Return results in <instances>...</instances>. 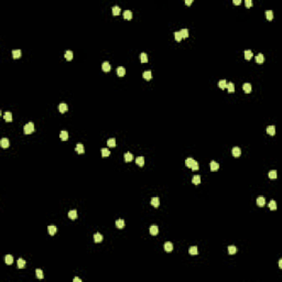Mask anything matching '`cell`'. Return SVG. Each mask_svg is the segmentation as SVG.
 <instances>
[{"label":"cell","mask_w":282,"mask_h":282,"mask_svg":"<svg viewBox=\"0 0 282 282\" xmlns=\"http://www.w3.org/2000/svg\"><path fill=\"white\" fill-rule=\"evenodd\" d=\"M17 264H18V268L22 269V268L25 267V261L23 260V259H18V261H17Z\"/></svg>","instance_id":"836d02e7"},{"label":"cell","mask_w":282,"mask_h":282,"mask_svg":"<svg viewBox=\"0 0 282 282\" xmlns=\"http://www.w3.org/2000/svg\"><path fill=\"white\" fill-rule=\"evenodd\" d=\"M233 155L234 157H236V158H238V157H240V154H241V150H240L239 147H235V148H233Z\"/></svg>","instance_id":"7a4b0ae2"},{"label":"cell","mask_w":282,"mask_h":282,"mask_svg":"<svg viewBox=\"0 0 282 282\" xmlns=\"http://www.w3.org/2000/svg\"><path fill=\"white\" fill-rule=\"evenodd\" d=\"M192 183H193V184H195V185L200 184V183H201V176L200 175H194V176H193V179H192Z\"/></svg>","instance_id":"d4e9b609"},{"label":"cell","mask_w":282,"mask_h":282,"mask_svg":"<svg viewBox=\"0 0 282 282\" xmlns=\"http://www.w3.org/2000/svg\"><path fill=\"white\" fill-rule=\"evenodd\" d=\"M188 252H190V255H192V256H196L197 253H198L197 247H196V246H192V247H190V249H188Z\"/></svg>","instance_id":"8992f818"},{"label":"cell","mask_w":282,"mask_h":282,"mask_svg":"<svg viewBox=\"0 0 282 282\" xmlns=\"http://www.w3.org/2000/svg\"><path fill=\"white\" fill-rule=\"evenodd\" d=\"M109 154H110V151L108 149H106V148L101 149V155H103V157H108Z\"/></svg>","instance_id":"7bdbcfd3"},{"label":"cell","mask_w":282,"mask_h":282,"mask_svg":"<svg viewBox=\"0 0 282 282\" xmlns=\"http://www.w3.org/2000/svg\"><path fill=\"white\" fill-rule=\"evenodd\" d=\"M194 163H195V160L194 159H192V158H187L186 160H185V164H186V167H192Z\"/></svg>","instance_id":"4fadbf2b"},{"label":"cell","mask_w":282,"mask_h":282,"mask_svg":"<svg viewBox=\"0 0 282 282\" xmlns=\"http://www.w3.org/2000/svg\"><path fill=\"white\" fill-rule=\"evenodd\" d=\"M209 167H210V170L212 171H217L219 167V164L216 162V161H212L210 162V164H209Z\"/></svg>","instance_id":"ba28073f"},{"label":"cell","mask_w":282,"mask_h":282,"mask_svg":"<svg viewBox=\"0 0 282 282\" xmlns=\"http://www.w3.org/2000/svg\"><path fill=\"white\" fill-rule=\"evenodd\" d=\"M256 62H257L258 64H261V63H263L264 62V56H263L262 53H259V54L256 56Z\"/></svg>","instance_id":"52a82bcc"},{"label":"cell","mask_w":282,"mask_h":282,"mask_svg":"<svg viewBox=\"0 0 282 282\" xmlns=\"http://www.w3.org/2000/svg\"><path fill=\"white\" fill-rule=\"evenodd\" d=\"M267 132L270 136H274V134H276V127H274V126H269V127L267 128Z\"/></svg>","instance_id":"30bf717a"},{"label":"cell","mask_w":282,"mask_h":282,"mask_svg":"<svg viewBox=\"0 0 282 282\" xmlns=\"http://www.w3.org/2000/svg\"><path fill=\"white\" fill-rule=\"evenodd\" d=\"M245 5H246V7H251L252 6V1L251 0H246Z\"/></svg>","instance_id":"c3c4849f"},{"label":"cell","mask_w":282,"mask_h":282,"mask_svg":"<svg viewBox=\"0 0 282 282\" xmlns=\"http://www.w3.org/2000/svg\"><path fill=\"white\" fill-rule=\"evenodd\" d=\"M279 267H280V268H282V260H281V259L279 260Z\"/></svg>","instance_id":"f5cc1de1"},{"label":"cell","mask_w":282,"mask_h":282,"mask_svg":"<svg viewBox=\"0 0 282 282\" xmlns=\"http://www.w3.org/2000/svg\"><path fill=\"white\" fill-rule=\"evenodd\" d=\"M3 118H5V120H6V121H8V122L12 121V114H11V112H9V111H7L6 114L3 115Z\"/></svg>","instance_id":"2e32d148"},{"label":"cell","mask_w":282,"mask_h":282,"mask_svg":"<svg viewBox=\"0 0 282 282\" xmlns=\"http://www.w3.org/2000/svg\"><path fill=\"white\" fill-rule=\"evenodd\" d=\"M233 2H234V3H235V5H239V3H240V2H241V1H240V0H234Z\"/></svg>","instance_id":"f907efd6"},{"label":"cell","mask_w":282,"mask_h":282,"mask_svg":"<svg viewBox=\"0 0 282 282\" xmlns=\"http://www.w3.org/2000/svg\"><path fill=\"white\" fill-rule=\"evenodd\" d=\"M180 33H181V35H182V38H188V30L187 29H182V30L180 31Z\"/></svg>","instance_id":"f35d334b"},{"label":"cell","mask_w":282,"mask_h":282,"mask_svg":"<svg viewBox=\"0 0 282 282\" xmlns=\"http://www.w3.org/2000/svg\"><path fill=\"white\" fill-rule=\"evenodd\" d=\"M74 282H82V280L79 278H74Z\"/></svg>","instance_id":"816d5d0a"},{"label":"cell","mask_w":282,"mask_h":282,"mask_svg":"<svg viewBox=\"0 0 282 282\" xmlns=\"http://www.w3.org/2000/svg\"><path fill=\"white\" fill-rule=\"evenodd\" d=\"M151 205L154 207H159V205H160V200H159V197H153L151 200Z\"/></svg>","instance_id":"ac0fdd59"},{"label":"cell","mask_w":282,"mask_h":282,"mask_svg":"<svg viewBox=\"0 0 282 282\" xmlns=\"http://www.w3.org/2000/svg\"><path fill=\"white\" fill-rule=\"evenodd\" d=\"M269 207H270V209H271V210H276V209H277V203H276V201H273V200L271 201V202L269 203Z\"/></svg>","instance_id":"b9f144b4"},{"label":"cell","mask_w":282,"mask_h":282,"mask_svg":"<svg viewBox=\"0 0 282 282\" xmlns=\"http://www.w3.org/2000/svg\"><path fill=\"white\" fill-rule=\"evenodd\" d=\"M117 74H118V76H124V74H126L124 67V66H119L118 68H117Z\"/></svg>","instance_id":"cb8c5ba5"},{"label":"cell","mask_w":282,"mask_h":282,"mask_svg":"<svg viewBox=\"0 0 282 282\" xmlns=\"http://www.w3.org/2000/svg\"><path fill=\"white\" fill-rule=\"evenodd\" d=\"M159 233V228L158 226H155V225H152L151 227H150V234H151L152 236H155V235H158Z\"/></svg>","instance_id":"277c9868"},{"label":"cell","mask_w":282,"mask_h":282,"mask_svg":"<svg viewBox=\"0 0 282 282\" xmlns=\"http://www.w3.org/2000/svg\"><path fill=\"white\" fill-rule=\"evenodd\" d=\"M257 204L258 206H264V204H266V198L262 196H259L257 198Z\"/></svg>","instance_id":"9a60e30c"},{"label":"cell","mask_w":282,"mask_h":282,"mask_svg":"<svg viewBox=\"0 0 282 282\" xmlns=\"http://www.w3.org/2000/svg\"><path fill=\"white\" fill-rule=\"evenodd\" d=\"M75 150H76V152H78V153H84V151H85V150H84V146H83L82 143H78V144L76 146Z\"/></svg>","instance_id":"1f68e13d"},{"label":"cell","mask_w":282,"mask_h":282,"mask_svg":"<svg viewBox=\"0 0 282 282\" xmlns=\"http://www.w3.org/2000/svg\"><path fill=\"white\" fill-rule=\"evenodd\" d=\"M94 240H95V243H100V241L103 240V235L99 233H96L94 235Z\"/></svg>","instance_id":"ffe728a7"},{"label":"cell","mask_w":282,"mask_h":282,"mask_svg":"<svg viewBox=\"0 0 282 282\" xmlns=\"http://www.w3.org/2000/svg\"><path fill=\"white\" fill-rule=\"evenodd\" d=\"M0 144H1L2 148H8L9 144H10V142H9V140L7 139V138H2V139L0 140Z\"/></svg>","instance_id":"5b68a950"},{"label":"cell","mask_w":282,"mask_h":282,"mask_svg":"<svg viewBox=\"0 0 282 282\" xmlns=\"http://www.w3.org/2000/svg\"><path fill=\"white\" fill-rule=\"evenodd\" d=\"M65 58H66L67 61H72V60H73V52L72 51L65 52Z\"/></svg>","instance_id":"4316f807"},{"label":"cell","mask_w":282,"mask_h":282,"mask_svg":"<svg viewBox=\"0 0 282 282\" xmlns=\"http://www.w3.org/2000/svg\"><path fill=\"white\" fill-rule=\"evenodd\" d=\"M132 159H134V154L130 153V152H127L124 154V161L126 162H130V161H132Z\"/></svg>","instance_id":"7402d4cb"},{"label":"cell","mask_w":282,"mask_h":282,"mask_svg":"<svg viewBox=\"0 0 282 282\" xmlns=\"http://www.w3.org/2000/svg\"><path fill=\"white\" fill-rule=\"evenodd\" d=\"M192 2H193L192 0H185V5H187V6H190Z\"/></svg>","instance_id":"681fc988"},{"label":"cell","mask_w":282,"mask_h":282,"mask_svg":"<svg viewBox=\"0 0 282 282\" xmlns=\"http://www.w3.org/2000/svg\"><path fill=\"white\" fill-rule=\"evenodd\" d=\"M23 131H24L25 134H31L32 132L34 131V124L33 122H29V124H27L23 127Z\"/></svg>","instance_id":"6da1fadb"},{"label":"cell","mask_w":282,"mask_h":282,"mask_svg":"<svg viewBox=\"0 0 282 282\" xmlns=\"http://www.w3.org/2000/svg\"><path fill=\"white\" fill-rule=\"evenodd\" d=\"M226 88L228 89L229 93H234V91H235V85H234V83H227Z\"/></svg>","instance_id":"484cf974"},{"label":"cell","mask_w":282,"mask_h":282,"mask_svg":"<svg viewBox=\"0 0 282 282\" xmlns=\"http://www.w3.org/2000/svg\"><path fill=\"white\" fill-rule=\"evenodd\" d=\"M243 88L244 91H245V93H250L251 91V85L249 84V83H245L243 85Z\"/></svg>","instance_id":"603a6c76"},{"label":"cell","mask_w":282,"mask_h":282,"mask_svg":"<svg viewBox=\"0 0 282 282\" xmlns=\"http://www.w3.org/2000/svg\"><path fill=\"white\" fill-rule=\"evenodd\" d=\"M269 177L270 179H277V171L276 170H272V171H270L269 172Z\"/></svg>","instance_id":"f6af8a7d"},{"label":"cell","mask_w":282,"mask_h":282,"mask_svg":"<svg viewBox=\"0 0 282 282\" xmlns=\"http://www.w3.org/2000/svg\"><path fill=\"white\" fill-rule=\"evenodd\" d=\"M5 260H6V263L7 264H12L13 262V257L11 255H7L6 258H5Z\"/></svg>","instance_id":"4dcf8cb0"},{"label":"cell","mask_w":282,"mask_h":282,"mask_svg":"<svg viewBox=\"0 0 282 282\" xmlns=\"http://www.w3.org/2000/svg\"><path fill=\"white\" fill-rule=\"evenodd\" d=\"M48 230H49L50 235H52V236H53V235L56 233V227H55V226H49V227H48Z\"/></svg>","instance_id":"ab89813d"},{"label":"cell","mask_w":282,"mask_h":282,"mask_svg":"<svg viewBox=\"0 0 282 282\" xmlns=\"http://www.w3.org/2000/svg\"><path fill=\"white\" fill-rule=\"evenodd\" d=\"M192 170L193 171H196V170H198V163H197V161H195V163L193 164V167H191Z\"/></svg>","instance_id":"7dc6e473"},{"label":"cell","mask_w":282,"mask_h":282,"mask_svg":"<svg viewBox=\"0 0 282 282\" xmlns=\"http://www.w3.org/2000/svg\"><path fill=\"white\" fill-rule=\"evenodd\" d=\"M136 163L139 165V167H143V164H144V158L143 157H138V158L136 159Z\"/></svg>","instance_id":"44dd1931"},{"label":"cell","mask_w":282,"mask_h":282,"mask_svg":"<svg viewBox=\"0 0 282 282\" xmlns=\"http://www.w3.org/2000/svg\"><path fill=\"white\" fill-rule=\"evenodd\" d=\"M236 251H237V248L235 247V246H229L228 247V252H229V255H235L236 253Z\"/></svg>","instance_id":"d590c367"},{"label":"cell","mask_w":282,"mask_h":282,"mask_svg":"<svg viewBox=\"0 0 282 282\" xmlns=\"http://www.w3.org/2000/svg\"><path fill=\"white\" fill-rule=\"evenodd\" d=\"M226 85H227V82H226L225 79H221L220 82L218 83V86L220 89H225V88H226Z\"/></svg>","instance_id":"60d3db41"},{"label":"cell","mask_w":282,"mask_h":282,"mask_svg":"<svg viewBox=\"0 0 282 282\" xmlns=\"http://www.w3.org/2000/svg\"><path fill=\"white\" fill-rule=\"evenodd\" d=\"M119 13H120V7L119 6H114L112 7V14L118 15Z\"/></svg>","instance_id":"d6a6232c"},{"label":"cell","mask_w":282,"mask_h":282,"mask_svg":"<svg viewBox=\"0 0 282 282\" xmlns=\"http://www.w3.org/2000/svg\"><path fill=\"white\" fill-rule=\"evenodd\" d=\"M174 38H175V40L177 41V42H180V41L183 39L182 35H181V33H180V31L179 32H174Z\"/></svg>","instance_id":"ee69618b"},{"label":"cell","mask_w":282,"mask_h":282,"mask_svg":"<svg viewBox=\"0 0 282 282\" xmlns=\"http://www.w3.org/2000/svg\"><path fill=\"white\" fill-rule=\"evenodd\" d=\"M140 61L142 62V63H147V62H148V55H147L146 53H141V54H140Z\"/></svg>","instance_id":"8d00e7d4"},{"label":"cell","mask_w":282,"mask_h":282,"mask_svg":"<svg viewBox=\"0 0 282 282\" xmlns=\"http://www.w3.org/2000/svg\"><path fill=\"white\" fill-rule=\"evenodd\" d=\"M252 51L251 50H246L245 51V58L246 60H250V58L252 57Z\"/></svg>","instance_id":"f1b7e54d"},{"label":"cell","mask_w":282,"mask_h":282,"mask_svg":"<svg viewBox=\"0 0 282 282\" xmlns=\"http://www.w3.org/2000/svg\"><path fill=\"white\" fill-rule=\"evenodd\" d=\"M60 138L62 139V141H65V140L68 139V132L65 130H62L61 134H60Z\"/></svg>","instance_id":"8fae6325"},{"label":"cell","mask_w":282,"mask_h":282,"mask_svg":"<svg viewBox=\"0 0 282 282\" xmlns=\"http://www.w3.org/2000/svg\"><path fill=\"white\" fill-rule=\"evenodd\" d=\"M142 76H143V78H144V79H147V81H150V79L152 78L151 71H146V72H143Z\"/></svg>","instance_id":"9c48e42d"},{"label":"cell","mask_w":282,"mask_h":282,"mask_svg":"<svg viewBox=\"0 0 282 282\" xmlns=\"http://www.w3.org/2000/svg\"><path fill=\"white\" fill-rule=\"evenodd\" d=\"M116 226L118 228H124V219H118V220H116Z\"/></svg>","instance_id":"f546056e"},{"label":"cell","mask_w":282,"mask_h":282,"mask_svg":"<svg viewBox=\"0 0 282 282\" xmlns=\"http://www.w3.org/2000/svg\"><path fill=\"white\" fill-rule=\"evenodd\" d=\"M58 110H60V112H65V111H67V105L66 104H64V103H61L60 105H58Z\"/></svg>","instance_id":"e0dca14e"},{"label":"cell","mask_w":282,"mask_h":282,"mask_svg":"<svg viewBox=\"0 0 282 282\" xmlns=\"http://www.w3.org/2000/svg\"><path fill=\"white\" fill-rule=\"evenodd\" d=\"M35 273H37V277L39 278V279H43V272H42V270L41 269H37L35 270Z\"/></svg>","instance_id":"bcb514c9"},{"label":"cell","mask_w":282,"mask_h":282,"mask_svg":"<svg viewBox=\"0 0 282 282\" xmlns=\"http://www.w3.org/2000/svg\"><path fill=\"white\" fill-rule=\"evenodd\" d=\"M164 250L167 252H170L173 250V244L170 243V241H167V243L164 244Z\"/></svg>","instance_id":"3957f363"},{"label":"cell","mask_w":282,"mask_h":282,"mask_svg":"<svg viewBox=\"0 0 282 282\" xmlns=\"http://www.w3.org/2000/svg\"><path fill=\"white\" fill-rule=\"evenodd\" d=\"M68 217H70L71 219H76L77 218V212H76L75 209L70 210V212H68Z\"/></svg>","instance_id":"d6986e66"},{"label":"cell","mask_w":282,"mask_h":282,"mask_svg":"<svg viewBox=\"0 0 282 282\" xmlns=\"http://www.w3.org/2000/svg\"><path fill=\"white\" fill-rule=\"evenodd\" d=\"M101 68H103L104 72H109L111 66H110V64L108 63V62H104L103 65H101Z\"/></svg>","instance_id":"7c38bea8"},{"label":"cell","mask_w":282,"mask_h":282,"mask_svg":"<svg viewBox=\"0 0 282 282\" xmlns=\"http://www.w3.org/2000/svg\"><path fill=\"white\" fill-rule=\"evenodd\" d=\"M124 18L127 19V20H131V19H132V12H131L130 10L124 11Z\"/></svg>","instance_id":"5bb4252c"},{"label":"cell","mask_w":282,"mask_h":282,"mask_svg":"<svg viewBox=\"0 0 282 282\" xmlns=\"http://www.w3.org/2000/svg\"><path fill=\"white\" fill-rule=\"evenodd\" d=\"M12 56H13V58H19L21 56V50H13Z\"/></svg>","instance_id":"83f0119b"},{"label":"cell","mask_w":282,"mask_h":282,"mask_svg":"<svg viewBox=\"0 0 282 282\" xmlns=\"http://www.w3.org/2000/svg\"><path fill=\"white\" fill-rule=\"evenodd\" d=\"M107 144H108V147H110V148H114V147H116V140L114 139V138H110V139H108V141H107Z\"/></svg>","instance_id":"e575fe53"},{"label":"cell","mask_w":282,"mask_h":282,"mask_svg":"<svg viewBox=\"0 0 282 282\" xmlns=\"http://www.w3.org/2000/svg\"><path fill=\"white\" fill-rule=\"evenodd\" d=\"M266 15H267V19L269 20V21H271L273 19V11L272 10H267V12H266Z\"/></svg>","instance_id":"74e56055"}]
</instances>
